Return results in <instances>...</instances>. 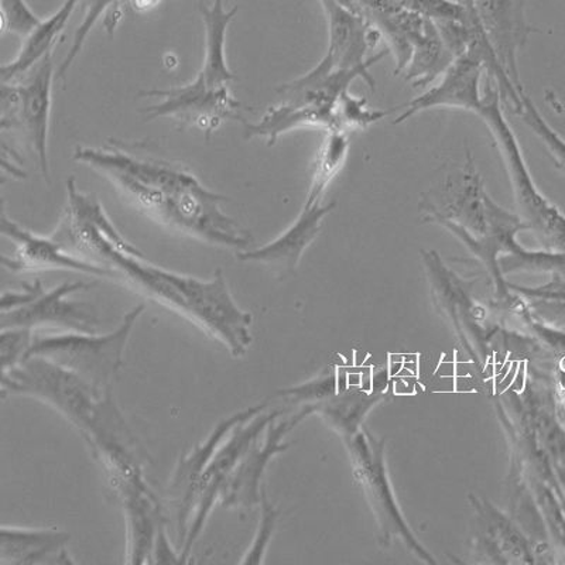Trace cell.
<instances>
[{
    "instance_id": "obj_15",
    "label": "cell",
    "mask_w": 565,
    "mask_h": 565,
    "mask_svg": "<svg viewBox=\"0 0 565 565\" xmlns=\"http://www.w3.org/2000/svg\"><path fill=\"white\" fill-rule=\"evenodd\" d=\"M335 205V203L302 205L297 220L276 239L256 249L242 250L236 256L242 262L266 266L274 271L277 279H287L295 275L302 255L320 235L324 220L334 211Z\"/></svg>"
},
{
    "instance_id": "obj_24",
    "label": "cell",
    "mask_w": 565,
    "mask_h": 565,
    "mask_svg": "<svg viewBox=\"0 0 565 565\" xmlns=\"http://www.w3.org/2000/svg\"><path fill=\"white\" fill-rule=\"evenodd\" d=\"M533 135L542 141L554 166L565 175V140L552 128L539 113L537 106L529 95L521 90V105L514 110Z\"/></svg>"
},
{
    "instance_id": "obj_2",
    "label": "cell",
    "mask_w": 565,
    "mask_h": 565,
    "mask_svg": "<svg viewBox=\"0 0 565 565\" xmlns=\"http://www.w3.org/2000/svg\"><path fill=\"white\" fill-rule=\"evenodd\" d=\"M74 160L98 171L136 209L180 234L239 252L254 244L250 232L222 210L228 199L206 189L181 164L145 158L119 145L78 146Z\"/></svg>"
},
{
    "instance_id": "obj_1",
    "label": "cell",
    "mask_w": 565,
    "mask_h": 565,
    "mask_svg": "<svg viewBox=\"0 0 565 565\" xmlns=\"http://www.w3.org/2000/svg\"><path fill=\"white\" fill-rule=\"evenodd\" d=\"M52 235L71 254L106 267L110 280L194 322L228 348L232 356H244L250 347L252 315L236 305L224 271L218 269L210 280H201L150 264L116 230L103 204L79 191L74 177L67 180V206Z\"/></svg>"
},
{
    "instance_id": "obj_20",
    "label": "cell",
    "mask_w": 565,
    "mask_h": 565,
    "mask_svg": "<svg viewBox=\"0 0 565 565\" xmlns=\"http://www.w3.org/2000/svg\"><path fill=\"white\" fill-rule=\"evenodd\" d=\"M296 129L342 130L337 110L282 100L269 108L259 124H245V136L246 139L265 138L267 146H274L281 135Z\"/></svg>"
},
{
    "instance_id": "obj_26",
    "label": "cell",
    "mask_w": 565,
    "mask_h": 565,
    "mask_svg": "<svg viewBox=\"0 0 565 565\" xmlns=\"http://www.w3.org/2000/svg\"><path fill=\"white\" fill-rule=\"evenodd\" d=\"M260 508L259 527H257L254 542H252L250 547L246 550L244 558L241 559L242 564L264 563L267 546H269L270 540L274 537L277 519H279V511H277L274 503L267 498L265 488L262 489Z\"/></svg>"
},
{
    "instance_id": "obj_22",
    "label": "cell",
    "mask_w": 565,
    "mask_h": 565,
    "mask_svg": "<svg viewBox=\"0 0 565 565\" xmlns=\"http://www.w3.org/2000/svg\"><path fill=\"white\" fill-rule=\"evenodd\" d=\"M78 2L79 0H64L57 12H54L47 19H43L39 28L24 40L17 58L2 65V70H0V81L2 83H18L20 78L42 62L45 55L54 52L60 34L67 26Z\"/></svg>"
},
{
    "instance_id": "obj_28",
    "label": "cell",
    "mask_w": 565,
    "mask_h": 565,
    "mask_svg": "<svg viewBox=\"0 0 565 565\" xmlns=\"http://www.w3.org/2000/svg\"><path fill=\"white\" fill-rule=\"evenodd\" d=\"M401 7L434 22H462L467 9L461 0H396Z\"/></svg>"
},
{
    "instance_id": "obj_31",
    "label": "cell",
    "mask_w": 565,
    "mask_h": 565,
    "mask_svg": "<svg viewBox=\"0 0 565 565\" xmlns=\"http://www.w3.org/2000/svg\"><path fill=\"white\" fill-rule=\"evenodd\" d=\"M161 0H130V7L136 12H148V10L158 7Z\"/></svg>"
},
{
    "instance_id": "obj_25",
    "label": "cell",
    "mask_w": 565,
    "mask_h": 565,
    "mask_svg": "<svg viewBox=\"0 0 565 565\" xmlns=\"http://www.w3.org/2000/svg\"><path fill=\"white\" fill-rule=\"evenodd\" d=\"M2 33L26 40L39 28L43 19L35 14L26 0H0Z\"/></svg>"
},
{
    "instance_id": "obj_12",
    "label": "cell",
    "mask_w": 565,
    "mask_h": 565,
    "mask_svg": "<svg viewBox=\"0 0 565 565\" xmlns=\"http://www.w3.org/2000/svg\"><path fill=\"white\" fill-rule=\"evenodd\" d=\"M85 281H65L45 290L44 287L34 299L17 309L0 312V328H63L68 332H83V334H97L99 320L90 307L71 300L74 292L89 289Z\"/></svg>"
},
{
    "instance_id": "obj_14",
    "label": "cell",
    "mask_w": 565,
    "mask_h": 565,
    "mask_svg": "<svg viewBox=\"0 0 565 565\" xmlns=\"http://www.w3.org/2000/svg\"><path fill=\"white\" fill-rule=\"evenodd\" d=\"M0 231L17 247L12 255L2 256V265L13 274L73 270L110 279V271L106 267L71 254L53 235L35 234V232L24 228L17 221L10 218L4 203L2 204V212H0Z\"/></svg>"
},
{
    "instance_id": "obj_19",
    "label": "cell",
    "mask_w": 565,
    "mask_h": 565,
    "mask_svg": "<svg viewBox=\"0 0 565 565\" xmlns=\"http://www.w3.org/2000/svg\"><path fill=\"white\" fill-rule=\"evenodd\" d=\"M70 534L57 529L0 530V565H68Z\"/></svg>"
},
{
    "instance_id": "obj_9",
    "label": "cell",
    "mask_w": 565,
    "mask_h": 565,
    "mask_svg": "<svg viewBox=\"0 0 565 565\" xmlns=\"http://www.w3.org/2000/svg\"><path fill=\"white\" fill-rule=\"evenodd\" d=\"M140 95L158 99L141 110L146 120L170 118L181 126H194L206 139L228 120L242 119L241 103L230 87H211L200 75L183 87L143 90Z\"/></svg>"
},
{
    "instance_id": "obj_8",
    "label": "cell",
    "mask_w": 565,
    "mask_h": 565,
    "mask_svg": "<svg viewBox=\"0 0 565 565\" xmlns=\"http://www.w3.org/2000/svg\"><path fill=\"white\" fill-rule=\"evenodd\" d=\"M353 462V476L365 492L381 530V542L388 544L393 537L402 539L423 562L434 563L408 529L398 509L395 494L388 486L385 466V443L371 434L355 433L345 438Z\"/></svg>"
},
{
    "instance_id": "obj_29",
    "label": "cell",
    "mask_w": 565,
    "mask_h": 565,
    "mask_svg": "<svg viewBox=\"0 0 565 565\" xmlns=\"http://www.w3.org/2000/svg\"><path fill=\"white\" fill-rule=\"evenodd\" d=\"M34 331L26 328H8L0 335V361L2 373L13 370L26 358L34 342Z\"/></svg>"
},
{
    "instance_id": "obj_16",
    "label": "cell",
    "mask_w": 565,
    "mask_h": 565,
    "mask_svg": "<svg viewBox=\"0 0 565 565\" xmlns=\"http://www.w3.org/2000/svg\"><path fill=\"white\" fill-rule=\"evenodd\" d=\"M479 22L498 55L504 73L518 88H523L519 73V53L529 35L537 32L524 14L523 0H469Z\"/></svg>"
},
{
    "instance_id": "obj_18",
    "label": "cell",
    "mask_w": 565,
    "mask_h": 565,
    "mask_svg": "<svg viewBox=\"0 0 565 565\" xmlns=\"http://www.w3.org/2000/svg\"><path fill=\"white\" fill-rule=\"evenodd\" d=\"M266 408L267 403H262V405L247 407L245 411H241L235 413L234 416L225 418L224 422H221L218 426L215 427V430L210 434V437L206 438L201 446L196 447L189 456L181 459L170 483V499L171 502H173L177 518V544H179L180 548L184 546L186 530H189L190 499L196 479L200 478L206 463H209L211 457L214 456L216 448L230 436L232 430L242 422L259 415V413L266 411Z\"/></svg>"
},
{
    "instance_id": "obj_13",
    "label": "cell",
    "mask_w": 565,
    "mask_h": 565,
    "mask_svg": "<svg viewBox=\"0 0 565 565\" xmlns=\"http://www.w3.org/2000/svg\"><path fill=\"white\" fill-rule=\"evenodd\" d=\"M312 408L305 406L299 415L279 420L277 416L265 428V431L255 438L241 458L238 467L230 478L222 493L220 503L226 509L252 511L262 501V478L267 466L277 454L286 451L289 444L282 443L287 434L299 424L302 418L311 415Z\"/></svg>"
},
{
    "instance_id": "obj_17",
    "label": "cell",
    "mask_w": 565,
    "mask_h": 565,
    "mask_svg": "<svg viewBox=\"0 0 565 565\" xmlns=\"http://www.w3.org/2000/svg\"><path fill=\"white\" fill-rule=\"evenodd\" d=\"M20 90V126L26 132L44 180L50 181L49 134L53 108V84L57 78L54 52L33 68Z\"/></svg>"
},
{
    "instance_id": "obj_5",
    "label": "cell",
    "mask_w": 565,
    "mask_h": 565,
    "mask_svg": "<svg viewBox=\"0 0 565 565\" xmlns=\"http://www.w3.org/2000/svg\"><path fill=\"white\" fill-rule=\"evenodd\" d=\"M145 305L136 306L124 317L120 326L109 334H65L35 337L26 358L40 356L79 380L98 388L113 392V386L124 366V353L136 321L143 315Z\"/></svg>"
},
{
    "instance_id": "obj_4",
    "label": "cell",
    "mask_w": 565,
    "mask_h": 565,
    "mask_svg": "<svg viewBox=\"0 0 565 565\" xmlns=\"http://www.w3.org/2000/svg\"><path fill=\"white\" fill-rule=\"evenodd\" d=\"M478 116L487 124L502 156L518 215L544 250L565 254V214L539 190L530 174L521 145L503 114L501 95L492 79L483 93V106Z\"/></svg>"
},
{
    "instance_id": "obj_3",
    "label": "cell",
    "mask_w": 565,
    "mask_h": 565,
    "mask_svg": "<svg viewBox=\"0 0 565 565\" xmlns=\"http://www.w3.org/2000/svg\"><path fill=\"white\" fill-rule=\"evenodd\" d=\"M2 393L38 398L67 418L106 477L143 468L145 454L120 415L113 392H100L43 358L29 356L2 373Z\"/></svg>"
},
{
    "instance_id": "obj_21",
    "label": "cell",
    "mask_w": 565,
    "mask_h": 565,
    "mask_svg": "<svg viewBox=\"0 0 565 565\" xmlns=\"http://www.w3.org/2000/svg\"><path fill=\"white\" fill-rule=\"evenodd\" d=\"M238 10V7L226 10L224 0H214L211 7L200 4V14L205 26V54L199 75L211 87H230V83L236 79L234 71H231L226 62L225 45L226 32Z\"/></svg>"
},
{
    "instance_id": "obj_27",
    "label": "cell",
    "mask_w": 565,
    "mask_h": 565,
    "mask_svg": "<svg viewBox=\"0 0 565 565\" xmlns=\"http://www.w3.org/2000/svg\"><path fill=\"white\" fill-rule=\"evenodd\" d=\"M335 110L342 130L367 128L388 115L386 110L371 109L365 99L352 97L350 93L338 100Z\"/></svg>"
},
{
    "instance_id": "obj_10",
    "label": "cell",
    "mask_w": 565,
    "mask_h": 565,
    "mask_svg": "<svg viewBox=\"0 0 565 565\" xmlns=\"http://www.w3.org/2000/svg\"><path fill=\"white\" fill-rule=\"evenodd\" d=\"M486 184L476 161L468 153L466 163L451 171L420 196L418 210L424 222H451L476 235L488 230Z\"/></svg>"
},
{
    "instance_id": "obj_23",
    "label": "cell",
    "mask_w": 565,
    "mask_h": 565,
    "mask_svg": "<svg viewBox=\"0 0 565 565\" xmlns=\"http://www.w3.org/2000/svg\"><path fill=\"white\" fill-rule=\"evenodd\" d=\"M348 153H350V140L345 130H330L318 151L305 205L322 203L328 186L344 169Z\"/></svg>"
},
{
    "instance_id": "obj_11",
    "label": "cell",
    "mask_w": 565,
    "mask_h": 565,
    "mask_svg": "<svg viewBox=\"0 0 565 565\" xmlns=\"http://www.w3.org/2000/svg\"><path fill=\"white\" fill-rule=\"evenodd\" d=\"M328 23V49L324 57L302 77L291 81L297 85L316 83L341 70L362 67L367 54L382 39L377 30L361 13L353 12L338 0H320Z\"/></svg>"
},
{
    "instance_id": "obj_6",
    "label": "cell",
    "mask_w": 565,
    "mask_h": 565,
    "mask_svg": "<svg viewBox=\"0 0 565 565\" xmlns=\"http://www.w3.org/2000/svg\"><path fill=\"white\" fill-rule=\"evenodd\" d=\"M497 84L499 93L511 94L516 85L504 73L486 33L479 34L466 53L458 55L443 74L440 83L420 97L403 106L395 124H403L428 109H461L479 115L483 106L481 79L483 73Z\"/></svg>"
},
{
    "instance_id": "obj_7",
    "label": "cell",
    "mask_w": 565,
    "mask_h": 565,
    "mask_svg": "<svg viewBox=\"0 0 565 565\" xmlns=\"http://www.w3.org/2000/svg\"><path fill=\"white\" fill-rule=\"evenodd\" d=\"M280 415H282L281 408H275L271 412H267L266 408L259 415L238 424L216 448L214 456L211 457L200 478L196 479L193 493H191L189 530H186L184 546L181 548L183 563H189L191 550H193L196 539L203 532L206 519L210 518L215 503L221 501L226 483H228L235 468L238 467L241 458L244 457L255 438L265 431V428L269 426L275 417Z\"/></svg>"
},
{
    "instance_id": "obj_30",
    "label": "cell",
    "mask_w": 565,
    "mask_h": 565,
    "mask_svg": "<svg viewBox=\"0 0 565 565\" xmlns=\"http://www.w3.org/2000/svg\"><path fill=\"white\" fill-rule=\"evenodd\" d=\"M335 383L334 375H322L316 381L306 383V385L281 391L279 395L280 397L290 398L292 402H305L307 403L306 406H315L334 395Z\"/></svg>"
}]
</instances>
